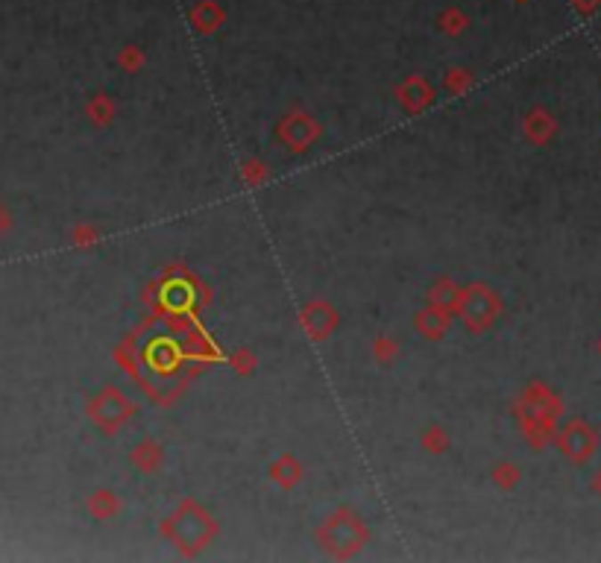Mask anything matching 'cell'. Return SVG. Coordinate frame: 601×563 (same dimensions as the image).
Segmentation results:
<instances>
[{"instance_id":"obj_1","label":"cell","mask_w":601,"mask_h":563,"mask_svg":"<svg viewBox=\"0 0 601 563\" xmlns=\"http://www.w3.org/2000/svg\"><path fill=\"white\" fill-rule=\"evenodd\" d=\"M118 364L153 396L156 405H174L185 394L188 381L206 364H220L223 349L203 323H179L150 317L126 335L115 352Z\"/></svg>"},{"instance_id":"obj_2","label":"cell","mask_w":601,"mask_h":563,"mask_svg":"<svg viewBox=\"0 0 601 563\" xmlns=\"http://www.w3.org/2000/svg\"><path fill=\"white\" fill-rule=\"evenodd\" d=\"M144 303L153 308L156 317L179 320V323H203V311L212 303V290L185 265H170L162 270V279L147 288Z\"/></svg>"},{"instance_id":"obj_3","label":"cell","mask_w":601,"mask_h":563,"mask_svg":"<svg viewBox=\"0 0 601 563\" xmlns=\"http://www.w3.org/2000/svg\"><path fill=\"white\" fill-rule=\"evenodd\" d=\"M158 534H162L170 546L179 551V555L199 558L217 540L220 522L215 519V514L206 505H199L197 499L185 496L174 508V514H170L167 519H162Z\"/></svg>"},{"instance_id":"obj_4","label":"cell","mask_w":601,"mask_h":563,"mask_svg":"<svg viewBox=\"0 0 601 563\" xmlns=\"http://www.w3.org/2000/svg\"><path fill=\"white\" fill-rule=\"evenodd\" d=\"M317 543L329 558L349 560L361 555L370 543V528L353 508H335L317 528Z\"/></svg>"},{"instance_id":"obj_5","label":"cell","mask_w":601,"mask_h":563,"mask_svg":"<svg viewBox=\"0 0 601 563\" xmlns=\"http://www.w3.org/2000/svg\"><path fill=\"white\" fill-rule=\"evenodd\" d=\"M502 311H505L502 297L490 285H484V282H473V285L464 288L458 317L464 320V326L473 331V335H484V331H490V326L502 317Z\"/></svg>"},{"instance_id":"obj_6","label":"cell","mask_w":601,"mask_h":563,"mask_svg":"<svg viewBox=\"0 0 601 563\" xmlns=\"http://www.w3.org/2000/svg\"><path fill=\"white\" fill-rule=\"evenodd\" d=\"M88 414L94 417V422L106 431V435H115V431H120L138 414V405L120 388H103L94 396Z\"/></svg>"},{"instance_id":"obj_7","label":"cell","mask_w":601,"mask_h":563,"mask_svg":"<svg viewBox=\"0 0 601 563\" xmlns=\"http://www.w3.org/2000/svg\"><path fill=\"white\" fill-rule=\"evenodd\" d=\"M276 135L290 153L303 156L305 150L323 135V126H320V120L312 112H305V109H290V112H285L282 120H279Z\"/></svg>"},{"instance_id":"obj_8","label":"cell","mask_w":601,"mask_h":563,"mask_svg":"<svg viewBox=\"0 0 601 563\" xmlns=\"http://www.w3.org/2000/svg\"><path fill=\"white\" fill-rule=\"evenodd\" d=\"M299 326H303L308 340L323 344V340H329L337 331L340 314L329 299H312V303H305L303 308H299Z\"/></svg>"},{"instance_id":"obj_9","label":"cell","mask_w":601,"mask_h":563,"mask_svg":"<svg viewBox=\"0 0 601 563\" xmlns=\"http://www.w3.org/2000/svg\"><path fill=\"white\" fill-rule=\"evenodd\" d=\"M555 444H557V449L564 452L569 461H575V464H584V461L593 458V452L598 446V437H596V431L587 426V422L573 420V422H566V426L555 435Z\"/></svg>"},{"instance_id":"obj_10","label":"cell","mask_w":601,"mask_h":563,"mask_svg":"<svg viewBox=\"0 0 601 563\" xmlns=\"http://www.w3.org/2000/svg\"><path fill=\"white\" fill-rule=\"evenodd\" d=\"M514 414H531V417H543L548 422H557L560 414H564V402H560L552 390L540 381H531V385L516 396L514 402Z\"/></svg>"},{"instance_id":"obj_11","label":"cell","mask_w":601,"mask_h":563,"mask_svg":"<svg viewBox=\"0 0 601 563\" xmlns=\"http://www.w3.org/2000/svg\"><path fill=\"white\" fill-rule=\"evenodd\" d=\"M394 94H396V100H399V106L405 109L408 115H423L426 109H432L435 106V100H437V92L432 88V83H428L426 77H419V74H410V77H405L402 83H399L396 88H394Z\"/></svg>"},{"instance_id":"obj_12","label":"cell","mask_w":601,"mask_h":563,"mask_svg":"<svg viewBox=\"0 0 601 563\" xmlns=\"http://www.w3.org/2000/svg\"><path fill=\"white\" fill-rule=\"evenodd\" d=\"M452 323H455V314H452V311L440 308V306H435V303H428L426 308H419V311H417V317H414V329H417L426 340H443V338L449 335V329H452Z\"/></svg>"},{"instance_id":"obj_13","label":"cell","mask_w":601,"mask_h":563,"mask_svg":"<svg viewBox=\"0 0 601 563\" xmlns=\"http://www.w3.org/2000/svg\"><path fill=\"white\" fill-rule=\"evenodd\" d=\"M523 135L531 141V144L537 147H546L548 141L557 135V120L552 112H546V109H531L523 120Z\"/></svg>"},{"instance_id":"obj_14","label":"cell","mask_w":601,"mask_h":563,"mask_svg":"<svg viewBox=\"0 0 601 563\" xmlns=\"http://www.w3.org/2000/svg\"><path fill=\"white\" fill-rule=\"evenodd\" d=\"M129 464H133L138 472H144V476H156L158 467L165 464V446L158 444L156 437L138 440L133 452H129Z\"/></svg>"},{"instance_id":"obj_15","label":"cell","mask_w":601,"mask_h":563,"mask_svg":"<svg viewBox=\"0 0 601 563\" xmlns=\"http://www.w3.org/2000/svg\"><path fill=\"white\" fill-rule=\"evenodd\" d=\"M226 21V12L223 6L217 4V0H199V4L191 9V24L199 36H212L217 33L220 27Z\"/></svg>"},{"instance_id":"obj_16","label":"cell","mask_w":601,"mask_h":563,"mask_svg":"<svg viewBox=\"0 0 601 563\" xmlns=\"http://www.w3.org/2000/svg\"><path fill=\"white\" fill-rule=\"evenodd\" d=\"M303 476H305L303 461H299L296 455H290V452L279 455L273 464H270V478H273L282 490H294L299 481H303Z\"/></svg>"},{"instance_id":"obj_17","label":"cell","mask_w":601,"mask_h":563,"mask_svg":"<svg viewBox=\"0 0 601 563\" xmlns=\"http://www.w3.org/2000/svg\"><path fill=\"white\" fill-rule=\"evenodd\" d=\"M519 420V431H523V437L528 440V446L534 449H546L548 440H555V426L557 422H548L543 417H531V414H516Z\"/></svg>"},{"instance_id":"obj_18","label":"cell","mask_w":601,"mask_h":563,"mask_svg":"<svg viewBox=\"0 0 601 563\" xmlns=\"http://www.w3.org/2000/svg\"><path fill=\"white\" fill-rule=\"evenodd\" d=\"M460 299H464V285H458L455 279H437L435 285H432V290H428V303H435V306H440V308H446V311H452V314L458 317V311H460Z\"/></svg>"},{"instance_id":"obj_19","label":"cell","mask_w":601,"mask_h":563,"mask_svg":"<svg viewBox=\"0 0 601 563\" xmlns=\"http://www.w3.org/2000/svg\"><path fill=\"white\" fill-rule=\"evenodd\" d=\"M490 478H493V485L499 490L510 493L519 481H523V469H519L514 461H499V464L493 467V472H490Z\"/></svg>"},{"instance_id":"obj_20","label":"cell","mask_w":601,"mask_h":563,"mask_svg":"<svg viewBox=\"0 0 601 563\" xmlns=\"http://www.w3.org/2000/svg\"><path fill=\"white\" fill-rule=\"evenodd\" d=\"M437 24H440V29H443L446 36H460V33H467V27H469V15L464 12V9L449 6V9H443V12H440Z\"/></svg>"},{"instance_id":"obj_21","label":"cell","mask_w":601,"mask_h":563,"mask_svg":"<svg viewBox=\"0 0 601 563\" xmlns=\"http://www.w3.org/2000/svg\"><path fill=\"white\" fill-rule=\"evenodd\" d=\"M88 508H92V514L100 517V519H112L120 510V499L115 496V493L100 490V493H94V496H92V502H88Z\"/></svg>"},{"instance_id":"obj_22","label":"cell","mask_w":601,"mask_h":563,"mask_svg":"<svg viewBox=\"0 0 601 563\" xmlns=\"http://www.w3.org/2000/svg\"><path fill=\"white\" fill-rule=\"evenodd\" d=\"M370 349H373V358L378 361V364H394V361L399 358V352H402L399 340H394L390 335H376Z\"/></svg>"},{"instance_id":"obj_23","label":"cell","mask_w":601,"mask_h":563,"mask_svg":"<svg viewBox=\"0 0 601 563\" xmlns=\"http://www.w3.org/2000/svg\"><path fill=\"white\" fill-rule=\"evenodd\" d=\"M443 88H446L449 94H455V97L467 94L469 88H473V74H469L467 68H452V70H446Z\"/></svg>"},{"instance_id":"obj_24","label":"cell","mask_w":601,"mask_h":563,"mask_svg":"<svg viewBox=\"0 0 601 563\" xmlns=\"http://www.w3.org/2000/svg\"><path fill=\"white\" fill-rule=\"evenodd\" d=\"M240 176H244L247 188H262L270 179V167L262 162V159H249V162H244V167H240Z\"/></svg>"},{"instance_id":"obj_25","label":"cell","mask_w":601,"mask_h":563,"mask_svg":"<svg viewBox=\"0 0 601 563\" xmlns=\"http://www.w3.org/2000/svg\"><path fill=\"white\" fill-rule=\"evenodd\" d=\"M419 446L432 452V455H443L449 449V435L443 431V426H428L423 435H419Z\"/></svg>"},{"instance_id":"obj_26","label":"cell","mask_w":601,"mask_h":563,"mask_svg":"<svg viewBox=\"0 0 601 563\" xmlns=\"http://www.w3.org/2000/svg\"><path fill=\"white\" fill-rule=\"evenodd\" d=\"M226 364L232 367L238 376H253V373H256V367H258V358H256V352H253V349L240 347V349H235L232 355L226 358Z\"/></svg>"},{"instance_id":"obj_27","label":"cell","mask_w":601,"mask_h":563,"mask_svg":"<svg viewBox=\"0 0 601 563\" xmlns=\"http://www.w3.org/2000/svg\"><path fill=\"white\" fill-rule=\"evenodd\" d=\"M118 65L126 70V74H138L144 65H147V53L142 47H135V45H126L124 50H120V56H118Z\"/></svg>"},{"instance_id":"obj_28","label":"cell","mask_w":601,"mask_h":563,"mask_svg":"<svg viewBox=\"0 0 601 563\" xmlns=\"http://www.w3.org/2000/svg\"><path fill=\"white\" fill-rule=\"evenodd\" d=\"M115 112H118V109H115V103H112V100H109L106 94H97V97H94V103L88 106V115L94 118V124H97V126H106L109 120L115 118Z\"/></svg>"},{"instance_id":"obj_29","label":"cell","mask_w":601,"mask_h":563,"mask_svg":"<svg viewBox=\"0 0 601 563\" xmlns=\"http://www.w3.org/2000/svg\"><path fill=\"white\" fill-rule=\"evenodd\" d=\"M598 4H601V0H573V6L578 9L581 15H593L598 9Z\"/></svg>"},{"instance_id":"obj_30","label":"cell","mask_w":601,"mask_h":563,"mask_svg":"<svg viewBox=\"0 0 601 563\" xmlns=\"http://www.w3.org/2000/svg\"><path fill=\"white\" fill-rule=\"evenodd\" d=\"M593 487H596V490L601 493V472H598V476H596V481H593Z\"/></svg>"}]
</instances>
